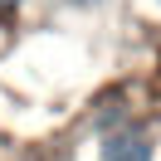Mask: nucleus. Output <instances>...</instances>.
Masks as SVG:
<instances>
[{"label": "nucleus", "instance_id": "obj_1", "mask_svg": "<svg viewBox=\"0 0 161 161\" xmlns=\"http://www.w3.org/2000/svg\"><path fill=\"white\" fill-rule=\"evenodd\" d=\"M98 161H156V127L147 117H132L98 137Z\"/></svg>", "mask_w": 161, "mask_h": 161}, {"label": "nucleus", "instance_id": "obj_2", "mask_svg": "<svg viewBox=\"0 0 161 161\" xmlns=\"http://www.w3.org/2000/svg\"><path fill=\"white\" fill-rule=\"evenodd\" d=\"M132 117H137L132 98H127L122 88H112V93H103V98L93 103V112H88V127H93V137H103V132L122 127V122H132Z\"/></svg>", "mask_w": 161, "mask_h": 161}, {"label": "nucleus", "instance_id": "obj_3", "mask_svg": "<svg viewBox=\"0 0 161 161\" xmlns=\"http://www.w3.org/2000/svg\"><path fill=\"white\" fill-rule=\"evenodd\" d=\"M64 10H103V5H108V0H59Z\"/></svg>", "mask_w": 161, "mask_h": 161}, {"label": "nucleus", "instance_id": "obj_4", "mask_svg": "<svg viewBox=\"0 0 161 161\" xmlns=\"http://www.w3.org/2000/svg\"><path fill=\"white\" fill-rule=\"evenodd\" d=\"M20 5H25V0H0V20H10V15L20 10Z\"/></svg>", "mask_w": 161, "mask_h": 161}, {"label": "nucleus", "instance_id": "obj_5", "mask_svg": "<svg viewBox=\"0 0 161 161\" xmlns=\"http://www.w3.org/2000/svg\"><path fill=\"white\" fill-rule=\"evenodd\" d=\"M156 5H161V0H156Z\"/></svg>", "mask_w": 161, "mask_h": 161}]
</instances>
